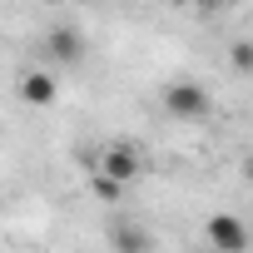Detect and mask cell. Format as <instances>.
<instances>
[{
	"label": "cell",
	"instance_id": "cell-8",
	"mask_svg": "<svg viewBox=\"0 0 253 253\" xmlns=\"http://www.w3.org/2000/svg\"><path fill=\"white\" fill-rule=\"evenodd\" d=\"M228 65H233L238 75H253V40H233V45H228Z\"/></svg>",
	"mask_w": 253,
	"mask_h": 253
},
{
	"label": "cell",
	"instance_id": "cell-2",
	"mask_svg": "<svg viewBox=\"0 0 253 253\" xmlns=\"http://www.w3.org/2000/svg\"><path fill=\"white\" fill-rule=\"evenodd\" d=\"M139 169H144V159H139V149H134V144H104V149H99V169H94V174H104V179H114V184H134V179H139Z\"/></svg>",
	"mask_w": 253,
	"mask_h": 253
},
{
	"label": "cell",
	"instance_id": "cell-5",
	"mask_svg": "<svg viewBox=\"0 0 253 253\" xmlns=\"http://www.w3.org/2000/svg\"><path fill=\"white\" fill-rule=\"evenodd\" d=\"M104 243H109V253H149V248H154V243H149V228L134 223V218H114V223L104 228Z\"/></svg>",
	"mask_w": 253,
	"mask_h": 253
},
{
	"label": "cell",
	"instance_id": "cell-9",
	"mask_svg": "<svg viewBox=\"0 0 253 253\" xmlns=\"http://www.w3.org/2000/svg\"><path fill=\"white\" fill-rule=\"evenodd\" d=\"M238 169H243V179L253 184V154H243V164H238Z\"/></svg>",
	"mask_w": 253,
	"mask_h": 253
},
{
	"label": "cell",
	"instance_id": "cell-6",
	"mask_svg": "<svg viewBox=\"0 0 253 253\" xmlns=\"http://www.w3.org/2000/svg\"><path fill=\"white\" fill-rule=\"evenodd\" d=\"M20 94H25V104H55V75H45V70H30L25 80H20Z\"/></svg>",
	"mask_w": 253,
	"mask_h": 253
},
{
	"label": "cell",
	"instance_id": "cell-3",
	"mask_svg": "<svg viewBox=\"0 0 253 253\" xmlns=\"http://www.w3.org/2000/svg\"><path fill=\"white\" fill-rule=\"evenodd\" d=\"M204 238L218 248V253H248V223L238 213H213L204 223Z\"/></svg>",
	"mask_w": 253,
	"mask_h": 253
},
{
	"label": "cell",
	"instance_id": "cell-7",
	"mask_svg": "<svg viewBox=\"0 0 253 253\" xmlns=\"http://www.w3.org/2000/svg\"><path fill=\"white\" fill-rule=\"evenodd\" d=\"M89 194H94L99 204H119L124 184H114V179H104V174H89Z\"/></svg>",
	"mask_w": 253,
	"mask_h": 253
},
{
	"label": "cell",
	"instance_id": "cell-1",
	"mask_svg": "<svg viewBox=\"0 0 253 253\" xmlns=\"http://www.w3.org/2000/svg\"><path fill=\"white\" fill-rule=\"evenodd\" d=\"M164 109H169V119H179V124H199V119L213 114V99H209V89H204L199 80H174V84L164 89Z\"/></svg>",
	"mask_w": 253,
	"mask_h": 253
},
{
	"label": "cell",
	"instance_id": "cell-4",
	"mask_svg": "<svg viewBox=\"0 0 253 253\" xmlns=\"http://www.w3.org/2000/svg\"><path fill=\"white\" fill-rule=\"evenodd\" d=\"M45 55H50L55 65H80V60H84V30H80V25H55V30L45 35Z\"/></svg>",
	"mask_w": 253,
	"mask_h": 253
}]
</instances>
